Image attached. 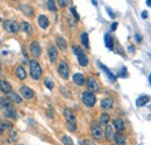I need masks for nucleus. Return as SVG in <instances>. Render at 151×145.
<instances>
[{"instance_id":"obj_1","label":"nucleus","mask_w":151,"mask_h":145,"mask_svg":"<svg viewBox=\"0 0 151 145\" xmlns=\"http://www.w3.org/2000/svg\"><path fill=\"white\" fill-rule=\"evenodd\" d=\"M64 116L66 118V125L69 128L70 131H76V129H77V121H76V116L73 114V111L69 108L64 109Z\"/></svg>"},{"instance_id":"obj_2","label":"nucleus","mask_w":151,"mask_h":145,"mask_svg":"<svg viewBox=\"0 0 151 145\" xmlns=\"http://www.w3.org/2000/svg\"><path fill=\"white\" fill-rule=\"evenodd\" d=\"M29 67H30V76L33 79L38 80L42 76V67L38 64V62L36 59H32L29 62Z\"/></svg>"},{"instance_id":"obj_3","label":"nucleus","mask_w":151,"mask_h":145,"mask_svg":"<svg viewBox=\"0 0 151 145\" xmlns=\"http://www.w3.org/2000/svg\"><path fill=\"white\" fill-rule=\"evenodd\" d=\"M82 100H83L84 105L87 106V107H93V106L95 105V102H97V98H95L94 93L89 92V91L83 92V94H82Z\"/></svg>"},{"instance_id":"obj_4","label":"nucleus","mask_w":151,"mask_h":145,"mask_svg":"<svg viewBox=\"0 0 151 145\" xmlns=\"http://www.w3.org/2000/svg\"><path fill=\"white\" fill-rule=\"evenodd\" d=\"M4 29L7 31V33H11V34H16L19 30H20V27L16 22L12 21V20H5L4 21Z\"/></svg>"},{"instance_id":"obj_5","label":"nucleus","mask_w":151,"mask_h":145,"mask_svg":"<svg viewBox=\"0 0 151 145\" xmlns=\"http://www.w3.org/2000/svg\"><path fill=\"white\" fill-rule=\"evenodd\" d=\"M57 71L59 76L63 78V79H67L69 76H70V68H69V65L66 62H60L57 66Z\"/></svg>"},{"instance_id":"obj_6","label":"nucleus","mask_w":151,"mask_h":145,"mask_svg":"<svg viewBox=\"0 0 151 145\" xmlns=\"http://www.w3.org/2000/svg\"><path fill=\"white\" fill-rule=\"evenodd\" d=\"M102 133L104 132H102V129H101L100 124L97 123V122H93L92 123V135H93V137L95 139H100L102 137Z\"/></svg>"},{"instance_id":"obj_7","label":"nucleus","mask_w":151,"mask_h":145,"mask_svg":"<svg viewBox=\"0 0 151 145\" xmlns=\"http://www.w3.org/2000/svg\"><path fill=\"white\" fill-rule=\"evenodd\" d=\"M20 93L27 100H30V99L34 98V91L32 88H29L28 86H21L20 87Z\"/></svg>"},{"instance_id":"obj_8","label":"nucleus","mask_w":151,"mask_h":145,"mask_svg":"<svg viewBox=\"0 0 151 145\" xmlns=\"http://www.w3.org/2000/svg\"><path fill=\"white\" fill-rule=\"evenodd\" d=\"M86 85H87V88H89V92H97V91H99V84H98V81L94 79V78H90L89 80H87V83H86Z\"/></svg>"},{"instance_id":"obj_9","label":"nucleus","mask_w":151,"mask_h":145,"mask_svg":"<svg viewBox=\"0 0 151 145\" xmlns=\"http://www.w3.org/2000/svg\"><path fill=\"white\" fill-rule=\"evenodd\" d=\"M29 50L34 57H38L41 55V47L37 42H32L29 45Z\"/></svg>"},{"instance_id":"obj_10","label":"nucleus","mask_w":151,"mask_h":145,"mask_svg":"<svg viewBox=\"0 0 151 145\" xmlns=\"http://www.w3.org/2000/svg\"><path fill=\"white\" fill-rule=\"evenodd\" d=\"M48 55H49V59H50V62L54 63V62L57 60V58H58V51H57V49H56L55 45H50V47H49Z\"/></svg>"},{"instance_id":"obj_11","label":"nucleus","mask_w":151,"mask_h":145,"mask_svg":"<svg viewBox=\"0 0 151 145\" xmlns=\"http://www.w3.org/2000/svg\"><path fill=\"white\" fill-rule=\"evenodd\" d=\"M0 91H1L4 94H8L12 92V86L8 81L6 80H0Z\"/></svg>"},{"instance_id":"obj_12","label":"nucleus","mask_w":151,"mask_h":145,"mask_svg":"<svg viewBox=\"0 0 151 145\" xmlns=\"http://www.w3.org/2000/svg\"><path fill=\"white\" fill-rule=\"evenodd\" d=\"M72 79H73V83L76 85H78V86H83L85 84V77H84L83 73H76V75H73Z\"/></svg>"},{"instance_id":"obj_13","label":"nucleus","mask_w":151,"mask_h":145,"mask_svg":"<svg viewBox=\"0 0 151 145\" xmlns=\"http://www.w3.org/2000/svg\"><path fill=\"white\" fill-rule=\"evenodd\" d=\"M37 22H38V26L42 29H47L49 27V19L45 15H40L38 19H37Z\"/></svg>"},{"instance_id":"obj_14","label":"nucleus","mask_w":151,"mask_h":145,"mask_svg":"<svg viewBox=\"0 0 151 145\" xmlns=\"http://www.w3.org/2000/svg\"><path fill=\"white\" fill-rule=\"evenodd\" d=\"M113 105H114V101L111 98H106V99L101 100V103H100L101 108H104V109H111V108H113Z\"/></svg>"},{"instance_id":"obj_15","label":"nucleus","mask_w":151,"mask_h":145,"mask_svg":"<svg viewBox=\"0 0 151 145\" xmlns=\"http://www.w3.org/2000/svg\"><path fill=\"white\" fill-rule=\"evenodd\" d=\"M5 116L8 118H15L16 117V111L13 106H8L5 108Z\"/></svg>"},{"instance_id":"obj_16","label":"nucleus","mask_w":151,"mask_h":145,"mask_svg":"<svg viewBox=\"0 0 151 145\" xmlns=\"http://www.w3.org/2000/svg\"><path fill=\"white\" fill-rule=\"evenodd\" d=\"M113 137H114V140H115L116 145H126V143H127V139H126V137H124V136H122L120 132L115 133Z\"/></svg>"},{"instance_id":"obj_17","label":"nucleus","mask_w":151,"mask_h":145,"mask_svg":"<svg viewBox=\"0 0 151 145\" xmlns=\"http://www.w3.org/2000/svg\"><path fill=\"white\" fill-rule=\"evenodd\" d=\"M15 75H16V77H18L19 79H26L27 72H26V70H25L23 66H18L16 70H15Z\"/></svg>"},{"instance_id":"obj_18","label":"nucleus","mask_w":151,"mask_h":145,"mask_svg":"<svg viewBox=\"0 0 151 145\" xmlns=\"http://www.w3.org/2000/svg\"><path fill=\"white\" fill-rule=\"evenodd\" d=\"M149 101H150V96H148V95H141V96L136 100V106H137V107L145 106Z\"/></svg>"},{"instance_id":"obj_19","label":"nucleus","mask_w":151,"mask_h":145,"mask_svg":"<svg viewBox=\"0 0 151 145\" xmlns=\"http://www.w3.org/2000/svg\"><path fill=\"white\" fill-rule=\"evenodd\" d=\"M98 65L100 66V68H102V70H104V71L106 72V75L108 76V78H109V79H111L112 81H115V80H116V78H115V76H114V75L112 73V72H111V71H109V70H108V68H107V67H106L105 65H102V64H101L100 62H98Z\"/></svg>"},{"instance_id":"obj_20","label":"nucleus","mask_w":151,"mask_h":145,"mask_svg":"<svg viewBox=\"0 0 151 145\" xmlns=\"http://www.w3.org/2000/svg\"><path fill=\"white\" fill-rule=\"evenodd\" d=\"M56 43H57V45H58V48H59L60 50H63V51L66 50L67 44H66V41H65L63 37H57V38H56Z\"/></svg>"},{"instance_id":"obj_21","label":"nucleus","mask_w":151,"mask_h":145,"mask_svg":"<svg viewBox=\"0 0 151 145\" xmlns=\"http://www.w3.org/2000/svg\"><path fill=\"white\" fill-rule=\"evenodd\" d=\"M105 44H106V47H107L109 50H113V47H114L113 37H112L109 34H106V35H105Z\"/></svg>"},{"instance_id":"obj_22","label":"nucleus","mask_w":151,"mask_h":145,"mask_svg":"<svg viewBox=\"0 0 151 145\" xmlns=\"http://www.w3.org/2000/svg\"><path fill=\"white\" fill-rule=\"evenodd\" d=\"M113 124H114V127L116 128L117 131H122V130L124 129V122H123L121 118L114 120V121H113Z\"/></svg>"},{"instance_id":"obj_23","label":"nucleus","mask_w":151,"mask_h":145,"mask_svg":"<svg viewBox=\"0 0 151 145\" xmlns=\"http://www.w3.org/2000/svg\"><path fill=\"white\" fill-rule=\"evenodd\" d=\"M21 30L25 31L26 34L30 35V34L33 33V27H32L29 23H27V22H22V23H21Z\"/></svg>"},{"instance_id":"obj_24","label":"nucleus","mask_w":151,"mask_h":145,"mask_svg":"<svg viewBox=\"0 0 151 145\" xmlns=\"http://www.w3.org/2000/svg\"><path fill=\"white\" fill-rule=\"evenodd\" d=\"M80 41H82L83 45H84L86 49L90 48V43H89V34H87V33H83V34L80 35Z\"/></svg>"},{"instance_id":"obj_25","label":"nucleus","mask_w":151,"mask_h":145,"mask_svg":"<svg viewBox=\"0 0 151 145\" xmlns=\"http://www.w3.org/2000/svg\"><path fill=\"white\" fill-rule=\"evenodd\" d=\"M113 136H114V133H113V128H112L111 125H106V130H105V137H106V139L109 140Z\"/></svg>"},{"instance_id":"obj_26","label":"nucleus","mask_w":151,"mask_h":145,"mask_svg":"<svg viewBox=\"0 0 151 145\" xmlns=\"http://www.w3.org/2000/svg\"><path fill=\"white\" fill-rule=\"evenodd\" d=\"M78 63H79V65H82V66H86L87 64H89V58H87V56L84 53V55H82V56H79L78 57Z\"/></svg>"},{"instance_id":"obj_27","label":"nucleus","mask_w":151,"mask_h":145,"mask_svg":"<svg viewBox=\"0 0 151 145\" xmlns=\"http://www.w3.org/2000/svg\"><path fill=\"white\" fill-rule=\"evenodd\" d=\"M100 123L104 124V125H108L109 123V115L107 113H102L101 116H100Z\"/></svg>"},{"instance_id":"obj_28","label":"nucleus","mask_w":151,"mask_h":145,"mask_svg":"<svg viewBox=\"0 0 151 145\" xmlns=\"http://www.w3.org/2000/svg\"><path fill=\"white\" fill-rule=\"evenodd\" d=\"M72 51H73V53H74L76 56H77V57H79V56L84 55L83 49H82L80 47H78V45H73V47H72Z\"/></svg>"},{"instance_id":"obj_29","label":"nucleus","mask_w":151,"mask_h":145,"mask_svg":"<svg viewBox=\"0 0 151 145\" xmlns=\"http://www.w3.org/2000/svg\"><path fill=\"white\" fill-rule=\"evenodd\" d=\"M0 105L6 108V107H8V106H12V101H11V99H8V98H3V99H0Z\"/></svg>"},{"instance_id":"obj_30","label":"nucleus","mask_w":151,"mask_h":145,"mask_svg":"<svg viewBox=\"0 0 151 145\" xmlns=\"http://www.w3.org/2000/svg\"><path fill=\"white\" fill-rule=\"evenodd\" d=\"M11 101H13L14 103H21L22 99H21V96L18 95L16 93H12V94H11Z\"/></svg>"},{"instance_id":"obj_31","label":"nucleus","mask_w":151,"mask_h":145,"mask_svg":"<svg viewBox=\"0 0 151 145\" xmlns=\"http://www.w3.org/2000/svg\"><path fill=\"white\" fill-rule=\"evenodd\" d=\"M20 8L23 11L22 13H25L26 15H28V16H30V15H33V10L30 8V7H28V6H20Z\"/></svg>"},{"instance_id":"obj_32","label":"nucleus","mask_w":151,"mask_h":145,"mask_svg":"<svg viewBox=\"0 0 151 145\" xmlns=\"http://www.w3.org/2000/svg\"><path fill=\"white\" fill-rule=\"evenodd\" d=\"M62 142H63L64 145H73V142H72L71 137H69V136H66V135L62 137Z\"/></svg>"},{"instance_id":"obj_33","label":"nucleus","mask_w":151,"mask_h":145,"mask_svg":"<svg viewBox=\"0 0 151 145\" xmlns=\"http://www.w3.org/2000/svg\"><path fill=\"white\" fill-rule=\"evenodd\" d=\"M47 5H48V8H49L51 12H56V11H57L56 5H55V1H52V0H49V1H47Z\"/></svg>"},{"instance_id":"obj_34","label":"nucleus","mask_w":151,"mask_h":145,"mask_svg":"<svg viewBox=\"0 0 151 145\" xmlns=\"http://www.w3.org/2000/svg\"><path fill=\"white\" fill-rule=\"evenodd\" d=\"M119 77H121V78H127V68H126L124 66L120 70V72H119Z\"/></svg>"},{"instance_id":"obj_35","label":"nucleus","mask_w":151,"mask_h":145,"mask_svg":"<svg viewBox=\"0 0 151 145\" xmlns=\"http://www.w3.org/2000/svg\"><path fill=\"white\" fill-rule=\"evenodd\" d=\"M44 85H45L49 90H52V88H54V83H52L50 79H45V80H44Z\"/></svg>"},{"instance_id":"obj_36","label":"nucleus","mask_w":151,"mask_h":145,"mask_svg":"<svg viewBox=\"0 0 151 145\" xmlns=\"http://www.w3.org/2000/svg\"><path fill=\"white\" fill-rule=\"evenodd\" d=\"M71 13H72V15L74 16V19H76V21H78L79 20V15H78V13L76 12V7H71Z\"/></svg>"},{"instance_id":"obj_37","label":"nucleus","mask_w":151,"mask_h":145,"mask_svg":"<svg viewBox=\"0 0 151 145\" xmlns=\"http://www.w3.org/2000/svg\"><path fill=\"white\" fill-rule=\"evenodd\" d=\"M67 3H69V1H66V0H59V1H58V5H59L60 7H65V6L67 5Z\"/></svg>"},{"instance_id":"obj_38","label":"nucleus","mask_w":151,"mask_h":145,"mask_svg":"<svg viewBox=\"0 0 151 145\" xmlns=\"http://www.w3.org/2000/svg\"><path fill=\"white\" fill-rule=\"evenodd\" d=\"M3 128L4 129H12V124L8 123V122H4L3 123Z\"/></svg>"},{"instance_id":"obj_39","label":"nucleus","mask_w":151,"mask_h":145,"mask_svg":"<svg viewBox=\"0 0 151 145\" xmlns=\"http://www.w3.org/2000/svg\"><path fill=\"white\" fill-rule=\"evenodd\" d=\"M135 40H136L137 43H141V42H142V36L138 35V34H135Z\"/></svg>"},{"instance_id":"obj_40","label":"nucleus","mask_w":151,"mask_h":145,"mask_svg":"<svg viewBox=\"0 0 151 145\" xmlns=\"http://www.w3.org/2000/svg\"><path fill=\"white\" fill-rule=\"evenodd\" d=\"M116 28H117V22H114V23L112 25V27H111V31H115Z\"/></svg>"},{"instance_id":"obj_41","label":"nucleus","mask_w":151,"mask_h":145,"mask_svg":"<svg viewBox=\"0 0 151 145\" xmlns=\"http://www.w3.org/2000/svg\"><path fill=\"white\" fill-rule=\"evenodd\" d=\"M80 145H92V143H91L90 140H87V139H85V140H83V142L80 143Z\"/></svg>"},{"instance_id":"obj_42","label":"nucleus","mask_w":151,"mask_h":145,"mask_svg":"<svg viewBox=\"0 0 151 145\" xmlns=\"http://www.w3.org/2000/svg\"><path fill=\"white\" fill-rule=\"evenodd\" d=\"M142 18H143V19H146V18H148V13H146V12H143V13H142Z\"/></svg>"},{"instance_id":"obj_43","label":"nucleus","mask_w":151,"mask_h":145,"mask_svg":"<svg viewBox=\"0 0 151 145\" xmlns=\"http://www.w3.org/2000/svg\"><path fill=\"white\" fill-rule=\"evenodd\" d=\"M3 131H4V128H3V123L0 122V135L3 133Z\"/></svg>"},{"instance_id":"obj_44","label":"nucleus","mask_w":151,"mask_h":145,"mask_svg":"<svg viewBox=\"0 0 151 145\" xmlns=\"http://www.w3.org/2000/svg\"><path fill=\"white\" fill-rule=\"evenodd\" d=\"M129 51H130L131 53H134V52H135V50H134V47H132V45H130V47H129Z\"/></svg>"},{"instance_id":"obj_45","label":"nucleus","mask_w":151,"mask_h":145,"mask_svg":"<svg viewBox=\"0 0 151 145\" xmlns=\"http://www.w3.org/2000/svg\"><path fill=\"white\" fill-rule=\"evenodd\" d=\"M107 11H108V14H109V15H111V16H112V18H114V14H113V13H112V11H111V10H109V8H107Z\"/></svg>"},{"instance_id":"obj_46","label":"nucleus","mask_w":151,"mask_h":145,"mask_svg":"<svg viewBox=\"0 0 151 145\" xmlns=\"http://www.w3.org/2000/svg\"><path fill=\"white\" fill-rule=\"evenodd\" d=\"M146 5H148V6H151V0H146Z\"/></svg>"},{"instance_id":"obj_47","label":"nucleus","mask_w":151,"mask_h":145,"mask_svg":"<svg viewBox=\"0 0 151 145\" xmlns=\"http://www.w3.org/2000/svg\"><path fill=\"white\" fill-rule=\"evenodd\" d=\"M149 84H150V86H151V73L149 75Z\"/></svg>"},{"instance_id":"obj_48","label":"nucleus","mask_w":151,"mask_h":145,"mask_svg":"<svg viewBox=\"0 0 151 145\" xmlns=\"http://www.w3.org/2000/svg\"><path fill=\"white\" fill-rule=\"evenodd\" d=\"M92 4H93V5H94V6H97V5H98V3H97V1H95V0H93V1H92Z\"/></svg>"},{"instance_id":"obj_49","label":"nucleus","mask_w":151,"mask_h":145,"mask_svg":"<svg viewBox=\"0 0 151 145\" xmlns=\"http://www.w3.org/2000/svg\"><path fill=\"white\" fill-rule=\"evenodd\" d=\"M0 67H1V62H0Z\"/></svg>"},{"instance_id":"obj_50","label":"nucleus","mask_w":151,"mask_h":145,"mask_svg":"<svg viewBox=\"0 0 151 145\" xmlns=\"http://www.w3.org/2000/svg\"><path fill=\"white\" fill-rule=\"evenodd\" d=\"M0 21H1V19H0Z\"/></svg>"}]
</instances>
